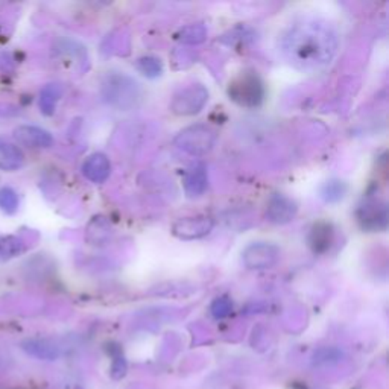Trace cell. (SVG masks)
<instances>
[{
	"label": "cell",
	"mask_w": 389,
	"mask_h": 389,
	"mask_svg": "<svg viewBox=\"0 0 389 389\" xmlns=\"http://www.w3.org/2000/svg\"><path fill=\"white\" fill-rule=\"evenodd\" d=\"M14 137L21 146L33 149H46L53 145V137L49 131L34 125H20L14 130Z\"/></svg>",
	"instance_id": "cell-11"
},
{
	"label": "cell",
	"mask_w": 389,
	"mask_h": 389,
	"mask_svg": "<svg viewBox=\"0 0 389 389\" xmlns=\"http://www.w3.org/2000/svg\"><path fill=\"white\" fill-rule=\"evenodd\" d=\"M242 260L251 271L271 269L280 260V248L269 242H254L243 250Z\"/></svg>",
	"instance_id": "cell-5"
},
{
	"label": "cell",
	"mask_w": 389,
	"mask_h": 389,
	"mask_svg": "<svg viewBox=\"0 0 389 389\" xmlns=\"http://www.w3.org/2000/svg\"><path fill=\"white\" fill-rule=\"evenodd\" d=\"M330 38L329 34L322 35L316 42L311 43L309 42V29L307 31H300L297 35H293V53L297 55L300 61L312 58L316 61H327L329 57V44L325 40Z\"/></svg>",
	"instance_id": "cell-9"
},
{
	"label": "cell",
	"mask_w": 389,
	"mask_h": 389,
	"mask_svg": "<svg viewBox=\"0 0 389 389\" xmlns=\"http://www.w3.org/2000/svg\"><path fill=\"white\" fill-rule=\"evenodd\" d=\"M218 134L211 126L204 123L190 125L187 128L181 130L173 143L182 153H186L192 157H202L207 155L210 150L216 145Z\"/></svg>",
	"instance_id": "cell-3"
},
{
	"label": "cell",
	"mask_w": 389,
	"mask_h": 389,
	"mask_svg": "<svg viewBox=\"0 0 389 389\" xmlns=\"http://www.w3.org/2000/svg\"><path fill=\"white\" fill-rule=\"evenodd\" d=\"M8 113V110L5 105H0V114H6Z\"/></svg>",
	"instance_id": "cell-25"
},
{
	"label": "cell",
	"mask_w": 389,
	"mask_h": 389,
	"mask_svg": "<svg viewBox=\"0 0 389 389\" xmlns=\"http://www.w3.org/2000/svg\"><path fill=\"white\" fill-rule=\"evenodd\" d=\"M21 350L40 361H57L61 354L60 347L57 344L43 338H33V339L23 340Z\"/></svg>",
	"instance_id": "cell-13"
},
{
	"label": "cell",
	"mask_w": 389,
	"mask_h": 389,
	"mask_svg": "<svg viewBox=\"0 0 389 389\" xmlns=\"http://www.w3.org/2000/svg\"><path fill=\"white\" fill-rule=\"evenodd\" d=\"M81 171L87 180L94 182V184H102L110 178L111 163L107 155L102 153H94L85 158Z\"/></svg>",
	"instance_id": "cell-12"
},
{
	"label": "cell",
	"mask_w": 389,
	"mask_h": 389,
	"mask_svg": "<svg viewBox=\"0 0 389 389\" xmlns=\"http://www.w3.org/2000/svg\"><path fill=\"white\" fill-rule=\"evenodd\" d=\"M182 186H184V192L189 198L202 196L209 187L207 169L202 164L190 169L184 175V180H182Z\"/></svg>",
	"instance_id": "cell-14"
},
{
	"label": "cell",
	"mask_w": 389,
	"mask_h": 389,
	"mask_svg": "<svg viewBox=\"0 0 389 389\" xmlns=\"http://www.w3.org/2000/svg\"><path fill=\"white\" fill-rule=\"evenodd\" d=\"M340 357H343V353L336 350V348H321V350H318L313 354V363L325 365V363L338 362Z\"/></svg>",
	"instance_id": "cell-23"
},
{
	"label": "cell",
	"mask_w": 389,
	"mask_h": 389,
	"mask_svg": "<svg viewBox=\"0 0 389 389\" xmlns=\"http://www.w3.org/2000/svg\"><path fill=\"white\" fill-rule=\"evenodd\" d=\"M102 96L119 110H131L141 99V89L136 79L123 74H110L102 83Z\"/></svg>",
	"instance_id": "cell-1"
},
{
	"label": "cell",
	"mask_w": 389,
	"mask_h": 389,
	"mask_svg": "<svg viewBox=\"0 0 389 389\" xmlns=\"http://www.w3.org/2000/svg\"><path fill=\"white\" fill-rule=\"evenodd\" d=\"M25 250V242L17 236H2L0 237V260H10L17 257Z\"/></svg>",
	"instance_id": "cell-18"
},
{
	"label": "cell",
	"mask_w": 389,
	"mask_h": 389,
	"mask_svg": "<svg viewBox=\"0 0 389 389\" xmlns=\"http://www.w3.org/2000/svg\"><path fill=\"white\" fill-rule=\"evenodd\" d=\"M348 186L343 180H330L321 187V198L325 202H338L347 195Z\"/></svg>",
	"instance_id": "cell-17"
},
{
	"label": "cell",
	"mask_w": 389,
	"mask_h": 389,
	"mask_svg": "<svg viewBox=\"0 0 389 389\" xmlns=\"http://www.w3.org/2000/svg\"><path fill=\"white\" fill-rule=\"evenodd\" d=\"M298 213V204L284 193H274L269 196L266 204L265 218L275 225L289 224L295 219Z\"/></svg>",
	"instance_id": "cell-8"
},
{
	"label": "cell",
	"mask_w": 389,
	"mask_h": 389,
	"mask_svg": "<svg viewBox=\"0 0 389 389\" xmlns=\"http://www.w3.org/2000/svg\"><path fill=\"white\" fill-rule=\"evenodd\" d=\"M335 242V227L329 221H316L309 230L307 245L313 254H325L329 252Z\"/></svg>",
	"instance_id": "cell-10"
},
{
	"label": "cell",
	"mask_w": 389,
	"mask_h": 389,
	"mask_svg": "<svg viewBox=\"0 0 389 389\" xmlns=\"http://www.w3.org/2000/svg\"><path fill=\"white\" fill-rule=\"evenodd\" d=\"M137 69L148 78H157L163 74V62L157 57H141L137 61Z\"/></svg>",
	"instance_id": "cell-20"
},
{
	"label": "cell",
	"mask_w": 389,
	"mask_h": 389,
	"mask_svg": "<svg viewBox=\"0 0 389 389\" xmlns=\"http://www.w3.org/2000/svg\"><path fill=\"white\" fill-rule=\"evenodd\" d=\"M25 164V154L21 149L6 140L0 139V171L14 172L23 168Z\"/></svg>",
	"instance_id": "cell-15"
},
{
	"label": "cell",
	"mask_w": 389,
	"mask_h": 389,
	"mask_svg": "<svg viewBox=\"0 0 389 389\" xmlns=\"http://www.w3.org/2000/svg\"><path fill=\"white\" fill-rule=\"evenodd\" d=\"M207 37V31L202 25H190L182 28L177 34V40L184 44H200Z\"/></svg>",
	"instance_id": "cell-19"
},
{
	"label": "cell",
	"mask_w": 389,
	"mask_h": 389,
	"mask_svg": "<svg viewBox=\"0 0 389 389\" xmlns=\"http://www.w3.org/2000/svg\"><path fill=\"white\" fill-rule=\"evenodd\" d=\"M228 98L242 108H257L266 96L265 84L254 71H243L228 84Z\"/></svg>",
	"instance_id": "cell-2"
},
{
	"label": "cell",
	"mask_w": 389,
	"mask_h": 389,
	"mask_svg": "<svg viewBox=\"0 0 389 389\" xmlns=\"http://www.w3.org/2000/svg\"><path fill=\"white\" fill-rule=\"evenodd\" d=\"M209 96V90L202 84L187 85L173 94L169 108L178 117L195 116L207 105Z\"/></svg>",
	"instance_id": "cell-4"
},
{
	"label": "cell",
	"mask_w": 389,
	"mask_h": 389,
	"mask_svg": "<svg viewBox=\"0 0 389 389\" xmlns=\"http://www.w3.org/2000/svg\"><path fill=\"white\" fill-rule=\"evenodd\" d=\"M356 216L365 232H383L388 225L386 204L379 200H367L361 204Z\"/></svg>",
	"instance_id": "cell-7"
},
{
	"label": "cell",
	"mask_w": 389,
	"mask_h": 389,
	"mask_svg": "<svg viewBox=\"0 0 389 389\" xmlns=\"http://www.w3.org/2000/svg\"><path fill=\"white\" fill-rule=\"evenodd\" d=\"M126 371H128V363H126L123 356H116L113 365H111V377L114 380H121L126 376Z\"/></svg>",
	"instance_id": "cell-24"
},
{
	"label": "cell",
	"mask_w": 389,
	"mask_h": 389,
	"mask_svg": "<svg viewBox=\"0 0 389 389\" xmlns=\"http://www.w3.org/2000/svg\"><path fill=\"white\" fill-rule=\"evenodd\" d=\"M61 96H62V87L60 84L57 83L47 84L42 90V93H40V101H38L40 111H42L44 116H52L55 113V110H57Z\"/></svg>",
	"instance_id": "cell-16"
},
{
	"label": "cell",
	"mask_w": 389,
	"mask_h": 389,
	"mask_svg": "<svg viewBox=\"0 0 389 389\" xmlns=\"http://www.w3.org/2000/svg\"><path fill=\"white\" fill-rule=\"evenodd\" d=\"M210 312L216 320H224L233 312V303L227 295L218 297L210 306Z\"/></svg>",
	"instance_id": "cell-22"
},
{
	"label": "cell",
	"mask_w": 389,
	"mask_h": 389,
	"mask_svg": "<svg viewBox=\"0 0 389 389\" xmlns=\"http://www.w3.org/2000/svg\"><path fill=\"white\" fill-rule=\"evenodd\" d=\"M19 195L11 187H2L0 189V209L6 214H14L19 210Z\"/></svg>",
	"instance_id": "cell-21"
},
{
	"label": "cell",
	"mask_w": 389,
	"mask_h": 389,
	"mask_svg": "<svg viewBox=\"0 0 389 389\" xmlns=\"http://www.w3.org/2000/svg\"><path fill=\"white\" fill-rule=\"evenodd\" d=\"M214 227V221L207 214L181 218L172 224V234L180 241H195L209 236Z\"/></svg>",
	"instance_id": "cell-6"
}]
</instances>
